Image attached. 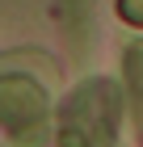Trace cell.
<instances>
[{
	"label": "cell",
	"mask_w": 143,
	"mask_h": 147,
	"mask_svg": "<svg viewBox=\"0 0 143 147\" xmlns=\"http://www.w3.org/2000/svg\"><path fill=\"white\" fill-rule=\"evenodd\" d=\"M126 63H131V88H135V97H139V105H143V51H131V59H126Z\"/></svg>",
	"instance_id": "obj_1"
}]
</instances>
